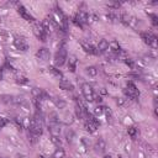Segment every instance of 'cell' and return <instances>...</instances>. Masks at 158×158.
Returning <instances> with one entry per match:
<instances>
[{
    "instance_id": "cell-7",
    "label": "cell",
    "mask_w": 158,
    "mask_h": 158,
    "mask_svg": "<svg viewBox=\"0 0 158 158\" xmlns=\"http://www.w3.org/2000/svg\"><path fill=\"white\" fill-rule=\"evenodd\" d=\"M17 13L20 14V16H22L26 21H29V22H35V17H33L32 15H30V13L26 10L25 6L19 5V8H17Z\"/></svg>"
},
{
    "instance_id": "cell-12",
    "label": "cell",
    "mask_w": 158,
    "mask_h": 158,
    "mask_svg": "<svg viewBox=\"0 0 158 158\" xmlns=\"http://www.w3.org/2000/svg\"><path fill=\"white\" fill-rule=\"evenodd\" d=\"M105 148H106V142H105V140L104 138H99L98 141H96V143H95V150H96V152H104L105 151Z\"/></svg>"
},
{
    "instance_id": "cell-31",
    "label": "cell",
    "mask_w": 158,
    "mask_h": 158,
    "mask_svg": "<svg viewBox=\"0 0 158 158\" xmlns=\"http://www.w3.org/2000/svg\"><path fill=\"white\" fill-rule=\"evenodd\" d=\"M6 125H8V120L4 119V117H0V129H3Z\"/></svg>"
},
{
    "instance_id": "cell-29",
    "label": "cell",
    "mask_w": 158,
    "mask_h": 158,
    "mask_svg": "<svg viewBox=\"0 0 158 158\" xmlns=\"http://www.w3.org/2000/svg\"><path fill=\"white\" fill-rule=\"evenodd\" d=\"M73 138H74L73 131H68V132H67V141H68L69 143H72V142H73Z\"/></svg>"
},
{
    "instance_id": "cell-34",
    "label": "cell",
    "mask_w": 158,
    "mask_h": 158,
    "mask_svg": "<svg viewBox=\"0 0 158 158\" xmlns=\"http://www.w3.org/2000/svg\"><path fill=\"white\" fill-rule=\"evenodd\" d=\"M94 100L96 101V103H101V101H103V99H101L100 95H95V96H94Z\"/></svg>"
},
{
    "instance_id": "cell-33",
    "label": "cell",
    "mask_w": 158,
    "mask_h": 158,
    "mask_svg": "<svg viewBox=\"0 0 158 158\" xmlns=\"http://www.w3.org/2000/svg\"><path fill=\"white\" fill-rule=\"evenodd\" d=\"M14 121L16 122V125H17L19 127H22V121H21L19 117H15V119H14Z\"/></svg>"
},
{
    "instance_id": "cell-24",
    "label": "cell",
    "mask_w": 158,
    "mask_h": 158,
    "mask_svg": "<svg viewBox=\"0 0 158 158\" xmlns=\"http://www.w3.org/2000/svg\"><path fill=\"white\" fill-rule=\"evenodd\" d=\"M127 132H129V135H130V136H131L132 138H135V137L137 136V129H136V127H132V126L129 127Z\"/></svg>"
},
{
    "instance_id": "cell-32",
    "label": "cell",
    "mask_w": 158,
    "mask_h": 158,
    "mask_svg": "<svg viewBox=\"0 0 158 158\" xmlns=\"http://www.w3.org/2000/svg\"><path fill=\"white\" fill-rule=\"evenodd\" d=\"M94 112H95V115H101L104 112V110H103V108H101V106H98V108H95Z\"/></svg>"
},
{
    "instance_id": "cell-41",
    "label": "cell",
    "mask_w": 158,
    "mask_h": 158,
    "mask_svg": "<svg viewBox=\"0 0 158 158\" xmlns=\"http://www.w3.org/2000/svg\"><path fill=\"white\" fill-rule=\"evenodd\" d=\"M3 158H6V157H3Z\"/></svg>"
},
{
    "instance_id": "cell-4",
    "label": "cell",
    "mask_w": 158,
    "mask_h": 158,
    "mask_svg": "<svg viewBox=\"0 0 158 158\" xmlns=\"http://www.w3.org/2000/svg\"><path fill=\"white\" fill-rule=\"evenodd\" d=\"M141 37L146 44H148V46L152 47L153 50L157 48V37L156 36L151 35L148 32H141Z\"/></svg>"
},
{
    "instance_id": "cell-38",
    "label": "cell",
    "mask_w": 158,
    "mask_h": 158,
    "mask_svg": "<svg viewBox=\"0 0 158 158\" xmlns=\"http://www.w3.org/2000/svg\"><path fill=\"white\" fill-rule=\"evenodd\" d=\"M104 158H112V157H111V156H105Z\"/></svg>"
},
{
    "instance_id": "cell-26",
    "label": "cell",
    "mask_w": 158,
    "mask_h": 158,
    "mask_svg": "<svg viewBox=\"0 0 158 158\" xmlns=\"http://www.w3.org/2000/svg\"><path fill=\"white\" fill-rule=\"evenodd\" d=\"M65 125H71V123L73 122V116L71 115V114H65V116H64V121H63Z\"/></svg>"
},
{
    "instance_id": "cell-19",
    "label": "cell",
    "mask_w": 158,
    "mask_h": 158,
    "mask_svg": "<svg viewBox=\"0 0 158 158\" xmlns=\"http://www.w3.org/2000/svg\"><path fill=\"white\" fill-rule=\"evenodd\" d=\"M109 47L114 51V52H120L121 51V47H120V44H119V42L117 41H111L110 43H109Z\"/></svg>"
},
{
    "instance_id": "cell-20",
    "label": "cell",
    "mask_w": 158,
    "mask_h": 158,
    "mask_svg": "<svg viewBox=\"0 0 158 158\" xmlns=\"http://www.w3.org/2000/svg\"><path fill=\"white\" fill-rule=\"evenodd\" d=\"M65 157V152L63 148H57L53 153V158H64Z\"/></svg>"
},
{
    "instance_id": "cell-25",
    "label": "cell",
    "mask_w": 158,
    "mask_h": 158,
    "mask_svg": "<svg viewBox=\"0 0 158 158\" xmlns=\"http://www.w3.org/2000/svg\"><path fill=\"white\" fill-rule=\"evenodd\" d=\"M51 141H52V143H54L56 146H58V147H61L62 141L59 140V137H58V136H51Z\"/></svg>"
},
{
    "instance_id": "cell-3",
    "label": "cell",
    "mask_w": 158,
    "mask_h": 158,
    "mask_svg": "<svg viewBox=\"0 0 158 158\" xmlns=\"http://www.w3.org/2000/svg\"><path fill=\"white\" fill-rule=\"evenodd\" d=\"M65 59H67V50H65L64 47H61L57 52H56V56H54V63H56V65L61 67V65L64 64Z\"/></svg>"
},
{
    "instance_id": "cell-13",
    "label": "cell",
    "mask_w": 158,
    "mask_h": 158,
    "mask_svg": "<svg viewBox=\"0 0 158 158\" xmlns=\"http://www.w3.org/2000/svg\"><path fill=\"white\" fill-rule=\"evenodd\" d=\"M48 130H50V132H51V136H58V137H59L61 129H59L58 123H51Z\"/></svg>"
},
{
    "instance_id": "cell-27",
    "label": "cell",
    "mask_w": 158,
    "mask_h": 158,
    "mask_svg": "<svg viewBox=\"0 0 158 158\" xmlns=\"http://www.w3.org/2000/svg\"><path fill=\"white\" fill-rule=\"evenodd\" d=\"M123 62H125V63H126V65H129L131 69H133V68H135V62H133L131 58H125V59H123Z\"/></svg>"
},
{
    "instance_id": "cell-16",
    "label": "cell",
    "mask_w": 158,
    "mask_h": 158,
    "mask_svg": "<svg viewBox=\"0 0 158 158\" xmlns=\"http://www.w3.org/2000/svg\"><path fill=\"white\" fill-rule=\"evenodd\" d=\"M75 67H77V57L75 56H71L68 59V69L71 72H75Z\"/></svg>"
},
{
    "instance_id": "cell-11",
    "label": "cell",
    "mask_w": 158,
    "mask_h": 158,
    "mask_svg": "<svg viewBox=\"0 0 158 158\" xmlns=\"http://www.w3.org/2000/svg\"><path fill=\"white\" fill-rule=\"evenodd\" d=\"M81 46H82V48L84 50V52H87V53H89V54H96V53H98V51L92 46V44H89V43H87V42H82Z\"/></svg>"
},
{
    "instance_id": "cell-1",
    "label": "cell",
    "mask_w": 158,
    "mask_h": 158,
    "mask_svg": "<svg viewBox=\"0 0 158 158\" xmlns=\"http://www.w3.org/2000/svg\"><path fill=\"white\" fill-rule=\"evenodd\" d=\"M29 131H30L31 133L35 135V136H37V137L41 136L42 132H43V130H42V122L38 121V120H36V119H32V120L30 121Z\"/></svg>"
},
{
    "instance_id": "cell-5",
    "label": "cell",
    "mask_w": 158,
    "mask_h": 158,
    "mask_svg": "<svg viewBox=\"0 0 158 158\" xmlns=\"http://www.w3.org/2000/svg\"><path fill=\"white\" fill-rule=\"evenodd\" d=\"M123 93H125V95H127L129 98H137L140 95V92H138V89L137 87L132 82H127V88L126 89H123Z\"/></svg>"
},
{
    "instance_id": "cell-17",
    "label": "cell",
    "mask_w": 158,
    "mask_h": 158,
    "mask_svg": "<svg viewBox=\"0 0 158 158\" xmlns=\"http://www.w3.org/2000/svg\"><path fill=\"white\" fill-rule=\"evenodd\" d=\"M85 129H87V131H89V132H95L96 131V129H98V125H95L94 122H92V121H88L87 120V122H85Z\"/></svg>"
},
{
    "instance_id": "cell-14",
    "label": "cell",
    "mask_w": 158,
    "mask_h": 158,
    "mask_svg": "<svg viewBox=\"0 0 158 158\" xmlns=\"http://www.w3.org/2000/svg\"><path fill=\"white\" fill-rule=\"evenodd\" d=\"M109 50V42L106 41V40H101L100 42H99V44H98V51L100 52V53H104V52H106Z\"/></svg>"
},
{
    "instance_id": "cell-2",
    "label": "cell",
    "mask_w": 158,
    "mask_h": 158,
    "mask_svg": "<svg viewBox=\"0 0 158 158\" xmlns=\"http://www.w3.org/2000/svg\"><path fill=\"white\" fill-rule=\"evenodd\" d=\"M32 30H33V33H35V36H36L38 40H41L42 42H46V41H47V32H46V30L43 29V26H42L41 24L33 25Z\"/></svg>"
},
{
    "instance_id": "cell-6",
    "label": "cell",
    "mask_w": 158,
    "mask_h": 158,
    "mask_svg": "<svg viewBox=\"0 0 158 158\" xmlns=\"http://www.w3.org/2000/svg\"><path fill=\"white\" fill-rule=\"evenodd\" d=\"M82 93H83L85 100H88V101H94L95 94H94V90L92 89V87H90L89 84L85 83V84L82 85Z\"/></svg>"
},
{
    "instance_id": "cell-28",
    "label": "cell",
    "mask_w": 158,
    "mask_h": 158,
    "mask_svg": "<svg viewBox=\"0 0 158 158\" xmlns=\"http://www.w3.org/2000/svg\"><path fill=\"white\" fill-rule=\"evenodd\" d=\"M16 82H17V83H20V84H26V83H29L27 79H26L25 77H21V75L16 77Z\"/></svg>"
},
{
    "instance_id": "cell-36",
    "label": "cell",
    "mask_w": 158,
    "mask_h": 158,
    "mask_svg": "<svg viewBox=\"0 0 158 158\" xmlns=\"http://www.w3.org/2000/svg\"><path fill=\"white\" fill-rule=\"evenodd\" d=\"M100 94H101V95H106V94H108V90H106L105 88H101V89H100Z\"/></svg>"
},
{
    "instance_id": "cell-39",
    "label": "cell",
    "mask_w": 158,
    "mask_h": 158,
    "mask_svg": "<svg viewBox=\"0 0 158 158\" xmlns=\"http://www.w3.org/2000/svg\"><path fill=\"white\" fill-rule=\"evenodd\" d=\"M37 158H44V157H43V156H38Z\"/></svg>"
},
{
    "instance_id": "cell-9",
    "label": "cell",
    "mask_w": 158,
    "mask_h": 158,
    "mask_svg": "<svg viewBox=\"0 0 158 158\" xmlns=\"http://www.w3.org/2000/svg\"><path fill=\"white\" fill-rule=\"evenodd\" d=\"M36 56H37V58L41 59V61H47V59H50L51 53H50V50H47V48L43 47V48H40V50L37 51Z\"/></svg>"
},
{
    "instance_id": "cell-23",
    "label": "cell",
    "mask_w": 158,
    "mask_h": 158,
    "mask_svg": "<svg viewBox=\"0 0 158 158\" xmlns=\"http://www.w3.org/2000/svg\"><path fill=\"white\" fill-rule=\"evenodd\" d=\"M2 99L5 104H13L14 103V96H11V95H3Z\"/></svg>"
},
{
    "instance_id": "cell-40",
    "label": "cell",
    "mask_w": 158,
    "mask_h": 158,
    "mask_svg": "<svg viewBox=\"0 0 158 158\" xmlns=\"http://www.w3.org/2000/svg\"><path fill=\"white\" fill-rule=\"evenodd\" d=\"M119 158H122V157H119Z\"/></svg>"
},
{
    "instance_id": "cell-15",
    "label": "cell",
    "mask_w": 158,
    "mask_h": 158,
    "mask_svg": "<svg viewBox=\"0 0 158 158\" xmlns=\"http://www.w3.org/2000/svg\"><path fill=\"white\" fill-rule=\"evenodd\" d=\"M52 101L54 103V105L57 106L58 109H64L65 106H67V103L63 100V99H61V98H57V96H54L53 99H52Z\"/></svg>"
},
{
    "instance_id": "cell-35",
    "label": "cell",
    "mask_w": 158,
    "mask_h": 158,
    "mask_svg": "<svg viewBox=\"0 0 158 158\" xmlns=\"http://www.w3.org/2000/svg\"><path fill=\"white\" fill-rule=\"evenodd\" d=\"M123 103H125V100H123V99H120V98L116 99V104H117V105H122Z\"/></svg>"
},
{
    "instance_id": "cell-10",
    "label": "cell",
    "mask_w": 158,
    "mask_h": 158,
    "mask_svg": "<svg viewBox=\"0 0 158 158\" xmlns=\"http://www.w3.org/2000/svg\"><path fill=\"white\" fill-rule=\"evenodd\" d=\"M59 88L63 89V90H73L72 83L68 81V79H65L64 77L61 78V81H59Z\"/></svg>"
},
{
    "instance_id": "cell-21",
    "label": "cell",
    "mask_w": 158,
    "mask_h": 158,
    "mask_svg": "<svg viewBox=\"0 0 158 158\" xmlns=\"http://www.w3.org/2000/svg\"><path fill=\"white\" fill-rule=\"evenodd\" d=\"M48 119H50L51 123H58L59 122V117H58V115L56 114V112H51V114L48 115Z\"/></svg>"
},
{
    "instance_id": "cell-8",
    "label": "cell",
    "mask_w": 158,
    "mask_h": 158,
    "mask_svg": "<svg viewBox=\"0 0 158 158\" xmlns=\"http://www.w3.org/2000/svg\"><path fill=\"white\" fill-rule=\"evenodd\" d=\"M14 46H15L19 51H22V52H26V51L29 50V44H27V42H26L24 38L16 37V38L14 40Z\"/></svg>"
},
{
    "instance_id": "cell-37",
    "label": "cell",
    "mask_w": 158,
    "mask_h": 158,
    "mask_svg": "<svg viewBox=\"0 0 158 158\" xmlns=\"http://www.w3.org/2000/svg\"><path fill=\"white\" fill-rule=\"evenodd\" d=\"M3 79V74H2V72H0V81H2Z\"/></svg>"
},
{
    "instance_id": "cell-18",
    "label": "cell",
    "mask_w": 158,
    "mask_h": 158,
    "mask_svg": "<svg viewBox=\"0 0 158 158\" xmlns=\"http://www.w3.org/2000/svg\"><path fill=\"white\" fill-rule=\"evenodd\" d=\"M85 72L90 77H95L98 74V68L94 67V65H90V67H87V68H85Z\"/></svg>"
},
{
    "instance_id": "cell-22",
    "label": "cell",
    "mask_w": 158,
    "mask_h": 158,
    "mask_svg": "<svg viewBox=\"0 0 158 158\" xmlns=\"http://www.w3.org/2000/svg\"><path fill=\"white\" fill-rule=\"evenodd\" d=\"M50 72L53 74V75H56L57 78H63V74H62V72L59 71V69H57L56 67H50Z\"/></svg>"
},
{
    "instance_id": "cell-30",
    "label": "cell",
    "mask_w": 158,
    "mask_h": 158,
    "mask_svg": "<svg viewBox=\"0 0 158 158\" xmlns=\"http://www.w3.org/2000/svg\"><path fill=\"white\" fill-rule=\"evenodd\" d=\"M150 17L152 19L153 25H154V26H157V25H158V17H157V15H154V14H150Z\"/></svg>"
}]
</instances>
